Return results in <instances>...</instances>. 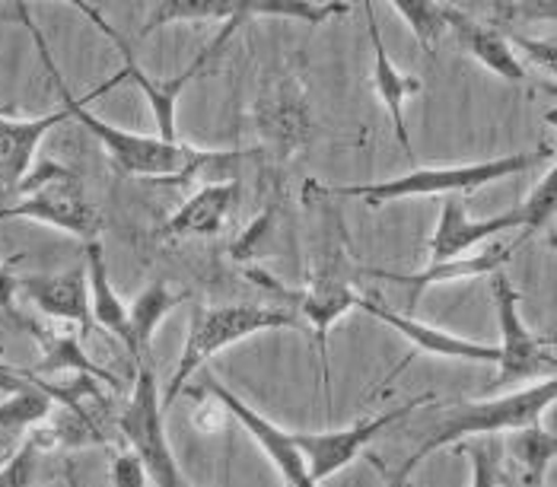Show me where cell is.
Returning <instances> with one entry per match:
<instances>
[{
    "instance_id": "6da1fadb",
    "label": "cell",
    "mask_w": 557,
    "mask_h": 487,
    "mask_svg": "<svg viewBox=\"0 0 557 487\" xmlns=\"http://www.w3.org/2000/svg\"><path fill=\"white\" fill-rule=\"evenodd\" d=\"M13 3H16V16H20V23L29 29L33 42H36V48H39V58H42V64H45V71H48V77H51V84H54L58 92H61V102H64L67 115H71L74 122H81V128L92 134V137L109 150L112 163H115L125 176L153 178V182H160V185H185V182L198 178V166H201L205 150L185 147V143H178V140H163L160 134L125 132V128H115V125L102 122L99 115H92L86 105H89L96 96L109 92V89L99 87L96 92H89V96H81V99H77V96L71 92V87H67V80H64L61 67L54 64L51 48H48V42H45V33L39 29V23L33 20V13H29L26 0H13Z\"/></svg>"
},
{
    "instance_id": "7a4b0ae2",
    "label": "cell",
    "mask_w": 557,
    "mask_h": 487,
    "mask_svg": "<svg viewBox=\"0 0 557 487\" xmlns=\"http://www.w3.org/2000/svg\"><path fill=\"white\" fill-rule=\"evenodd\" d=\"M249 277L264 280L274 294H281L290 303V310L297 312L302 322L312 325L315 341H319V354H322V363H325L332 325L342 319L344 312L357 310V303H360V290H357L360 267L350 262V252L344 246L338 221H335V226H332V217L322 221V233H319V242H315L312 277H309L302 294H290V290L277 287V280L261 274V271H249Z\"/></svg>"
},
{
    "instance_id": "3957f363",
    "label": "cell",
    "mask_w": 557,
    "mask_h": 487,
    "mask_svg": "<svg viewBox=\"0 0 557 487\" xmlns=\"http://www.w3.org/2000/svg\"><path fill=\"white\" fill-rule=\"evenodd\" d=\"M557 399V379L548 376L545 383H535V386H525V389H516L507 392L500 399L487 401H466V404H456L449 408V414L443 417V424L436 427V434L424 440V446L401 462V469L395 472V485H401L428 455H433L436 449H446V446H456L459 440H469V437H494V434H510L516 427H529V424H542V414L555 404Z\"/></svg>"
},
{
    "instance_id": "277c9868",
    "label": "cell",
    "mask_w": 557,
    "mask_h": 487,
    "mask_svg": "<svg viewBox=\"0 0 557 487\" xmlns=\"http://www.w3.org/2000/svg\"><path fill=\"white\" fill-rule=\"evenodd\" d=\"M555 147L542 143L535 150L513 153V157H494L484 163H466V166H443V170H411L405 176L386 178V182H367V185H332L319 188L325 198H363V201H398L414 195H462L484 185H494L500 178L519 176L545 160H552Z\"/></svg>"
},
{
    "instance_id": "5b68a950",
    "label": "cell",
    "mask_w": 557,
    "mask_h": 487,
    "mask_svg": "<svg viewBox=\"0 0 557 487\" xmlns=\"http://www.w3.org/2000/svg\"><path fill=\"white\" fill-rule=\"evenodd\" d=\"M302 322L290 307H252V303H239V307H198L191 312V328H188V341L185 351L178 357V366L172 373L163 408L175 401V396L185 389V383L191 376H198L201 366H208V360L230 348L239 345L243 338L258 335V332H271V328H302Z\"/></svg>"
},
{
    "instance_id": "8992f818",
    "label": "cell",
    "mask_w": 557,
    "mask_h": 487,
    "mask_svg": "<svg viewBox=\"0 0 557 487\" xmlns=\"http://www.w3.org/2000/svg\"><path fill=\"white\" fill-rule=\"evenodd\" d=\"M16 188L23 191V198L13 208H0V221L23 217V221L45 223V226L64 229L71 236H81L84 242L99 239L102 214L86 198L84 182L77 173H71L58 163H45L42 170L23 178Z\"/></svg>"
},
{
    "instance_id": "52a82bcc",
    "label": "cell",
    "mask_w": 557,
    "mask_h": 487,
    "mask_svg": "<svg viewBox=\"0 0 557 487\" xmlns=\"http://www.w3.org/2000/svg\"><path fill=\"white\" fill-rule=\"evenodd\" d=\"M119 427L125 434L131 449L140 455L150 482L160 487H182L185 478L178 472V462L172 455V446L166 440V427H163V396L157 386V373L150 366V357H137V379H134V392L128 404L119 417Z\"/></svg>"
},
{
    "instance_id": "ba28073f",
    "label": "cell",
    "mask_w": 557,
    "mask_h": 487,
    "mask_svg": "<svg viewBox=\"0 0 557 487\" xmlns=\"http://www.w3.org/2000/svg\"><path fill=\"white\" fill-rule=\"evenodd\" d=\"M494 307H497V325H500V345H497V389L519 386L525 379L555 376V351L552 338L532 335L529 325L519 315V294L504 274H494Z\"/></svg>"
},
{
    "instance_id": "9c48e42d",
    "label": "cell",
    "mask_w": 557,
    "mask_h": 487,
    "mask_svg": "<svg viewBox=\"0 0 557 487\" xmlns=\"http://www.w3.org/2000/svg\"><path fill=\"white\" fill-rule=\"evenodd\" d=\"M256 128L261 150L274 166L287 163L309 137V99L300 77L274 71L264 77L256 99Z\"/></svg>"
},
{
    "instance_id": "30bf717a",
    "label": "cell",
    "mask_w": 557,
    "mask_h": 487,
    "mask_svg": "<svg viewBox=\"0 0 557 487\" xmlns=\"http://www.w3.org/2000/svg\"><path fill=\"white\" fill-rule=\"evenodd\" d=\"M424 399L411 401L408 408H392L383 414L363 417L350 427L342 430H325V434H294V440L300 446L302 459H306V472H309V485H319L332 475H338L342 469H347L367 446L373 444L388 424L408 417Z\"/></svg>"
},
{
    "instance_id": "8fae6325",
    "label": "cell",
    "mask_w": 557,
    "mask_h": 487,
    "mask_svg": "<svg viewBox=\"0 0 557 487\" xmlns=\"http://www.w3.org/2000/svg\"><path fill=\"white\" fill-rule=\"evenodd\" d=\"M198 373H201V386H208V392L226 408V414H233V417L249 430V437L264 449V455L274 462V469L281 472V478L294 487H309L306 459H302L300 446L294 440V434H290V430H281L277 424H271L268 417H261L252 404H246L236 392H230L208 366H201Z\"/></svg>"
},
{
    "instance_id": "7c38bea8",
    "label": "cell",
    "mask_w": 557,
    "mask_h": 487,
    "mask_svg": "<svg viewBox=\"0 0 557 487\" xmlns=\"http://www.w3.org/2000/svg\"><path fill=\"white\" fill-rule=\"evenodd\" d=\"M357 310L380 319L383 325L395 328L405 341H411L418 351L433 357H443V360H466V363H497V345H481L472 338H462V335H453V332H443V328H433L428 322H418L411 315H401V312H392L386 303L380 300H370V297H360Z\"/></svg>"
},
{
    "instance_id": "4fadbf2b",
    "label": "cell",
    "mask_w": 557,
    "mask_h": 487,
    "mask_svg": "<svg viewBox=\"0 0 557 487\" xmlns=\"http://www.w3.org/2000/svg\"><path fill=\"white\" fill-rule=\"evenodd\" d=\"M16 294H23L36 310L58 319V322H71L86 335L92 328L89 319V280H86V267H71L61 274H29V277H16Z\"/></svg>"
},
{
    "instance_id": "5bb4252c",
    "label": "cell",
    "mask_w": 557,
    "mask_h": 487,
    "mask_svg": "<svg viewBox=\"0 0 557 487\" xmlns=\"http://www.w3.org/2000/svg\"><path fill=\"white\" fill-rule=\"evenodd\" d=\"M510 229H525V217H522L519 208H513L510 214L472 221L466 204L456 195H446V201L440 208V223H436L433 239H430V262L466 255V252H472L478 242H484L487 236L510 233Z\"/></svg>"
},
{
    "instance_id": "9a60e30c",
    "label": "cell",
    "mask_w": 557,
    "mask_h": 487,
    "mask_svg": "<svg viewBox=\"0 0 557 487\" xmlns=\"http://www.w3.org/2000/svg\"><path fill=\"white\" fill-rule=\"evenodd\" d=\"M446 36H453L466 54H472L478 64H484L500 80L525 84V67H522L510 39L497 26H487V23L474 20L462 10L446 7Z\"/></svg>"
},
{
    "instance_id": "2e32d148",
    "label": "cell",
    "mask_w": 557,
    "mask_h": 487,
    "mask_svg": "<svg viewBox=\"0 0 557 487\" xmlns=\"http://www.w3.org/2000/svg\"><path fill=\"white\" fill-rule=\"evenodd\" d=\"M522 239H516L510 246H491L484 249L481 255H456V259H443V262H430L424 271L418 274H392V271H363L370 277H380V280H395V284H405L408 287V307H418L424 290L436 287V284H453V280H469V277H481V274H491L504 262L513 259V252L519 249Z\"/></svg>"
},
{
    "instance_id": "e0dca14e",
    "label": "cell",
    "mask_w": 557,
    "mask_h": 487,
    "mask_svg": "<svg viewBox=\"0 0 557 487\" xmlns=\"http://www.w3.org/2000/svg\"><path fill=\"white\" fill-rule=\"evenodd\" d=\"M363 3V16H367V29H370V45H373V84H376V96L380 102L386 105L388 118H392V128L395 137L401 143V150L408 157H414V143L408 137V122H405V102L421 92V80L418 77H408L401 74L392 61H388L386 45L380 36V23H376V10H373V0H360Z\"/></svg>"
},
{
    "instance_id": "ac0fdd59",
    "label": "cell",
    "mask_w": 557,
    "mask_h": 487,
    "mask_svg": "<svg viewBox=\"0 0 557 487\" xmlns=\"http://www.w3.org/2000/svg\"><path fill=\"white\" fill-rule=\"evenodd\" d=\"M239 204V178L233 182H211L201 191H195L175 214H172L163 233L166 236H216L233 208Z\"/></svg>"
},
{
    "instance_id": "d6986e66",
    "label": "cell",
    "mask_w": 557,
    "mask_h": 487,
    "mask_svg": "<svg viewBox=\"0 0 557 487\" xmlns=\"http://www.w3.org/2000/svg\"><path fill=\"white\" fill-rule=\"evenodd\" d=\"M86 255V280H89V319L92 325L119 335L125 341V348L131 351V357L137 360L140 357V348L131 335V322H128V307L122 303V297L115 294L112 280H109V267H106V252H102V242L99 239H86L84 246Z\"/></svg>"
},
{
    "instance_id": "ffe728a7",
    "label": "cell",
    "mask_w": 557,
    "mask_h": 487,
    "mask_svg": "<svg viewBox=\"0 0 557 487\" xmlns=\"http://www.w3.org/2000/svg\"><path fill=\"white\" fill-rule=\"evenodd\" d=\"M67 118H71L67 109L42 115V118H7V115H0V176L7 182V188H16L26 178L29 166H33V157L39 150V140Z\"/></svg>"
},
{
    "instance_id": "44dd1931",
    "label": "cell",
    "mask_w": 557,
    "mask_h": 487,
    "mask_svg": "<svg viewBox=\"0 0 557 487\" xmlns=\"http://www.w3.org/2000/svg\"><path fill=\"white\" fill-rule=\"evenodd\" d=\"M201 71L191 64L185 74H178V77H172V80H153V77H147L144 71H140V64L131 58L125 61V67L109 80V87H119L125 77H128L131 84H137V89L144 92V99L150 102V112H153V122H157V128H160V137L163 140H178V134H175V109H178V96H182V89L188 87V80H195Z\"/></svg>"
},
{
    "instance_id": "7402d4cb",
    "label": "cell",
    "mask_w": 557,
    "mask_h": 487,
    "mask_svg": "<svg viewBox=\"0 0 557 487\" xmlns=\"http://www.w3.org/2000/svg\"><path fill=\"white\" fill-rule=\"evenodd\" d=\"M20 325L23 328H29L33 335H36V341H39V348H42V360H39V373H58V370H71V373H81V376H92V379H99V383H109V386H119V379L106 370V366H99V363H92L86 351L81 348V341H77V335H64V332H51V328H45L39 322H33V319H20Z\"/></svg>"
},
{
    "instance_id": "603a6c76",
    "label": "cell",
    "mask_w": 557,
    "mask_h": 487,
    "mask_svg": "<svg viewBox=\"0 0 557 487\" xmlns=\"http://www.w3.org/2000/svg\"><path fill=\"white\" fill-rule=\"evenodd\" d=\"M513 437L504 444L507 452V465H510V478L519 485H542L548 465L557 455V437L542 430L539 424L529 427H516L510 430Z\"/></svg>"
},
{
    "instance_id": "cb8c5ba5",
    "label": "cell",
    "mask_w": 557,
    "mask_h": 487,
    "mask_svg": "<svg viewBox=\"0 0 557 487\" xmlns=\"http://www.w3.org/2000/svg\"><path fill=\"white\" fill-rule=\"evenodd\" d=\"M54 408V389L42 383H26L23 389H13L10 399L0 404V437L13 440L26 430H33Z\"/></svg>"
},
{
    "instance_id": "d4e9b609",
    "label": "cell",
    "mask_w": 557,
    "mask_h": 487,
    "mask_svg": "<svg viewBox=\"0 0 557 487\" xmlns=\"http://www.w3.org/2000/svg\"><path fill=\"white\" fill-rule=\"evenodd\" d=\"M185 303V294H172L166 280H153L134 303L128 307V322L131 335L140 348V354H147L150 341H153V332L163 325V319L172 310H178Z\"/></svg>"
},
{
    "instance_id": "484cf974",
    "label": "cell",
    "mask_w": 557,
    "mask_h": 487,
    "mask_svg": "<svg viewBox=\"0 0 557 487\" xmlns=\"http://www.w3.org/2000/svg\"><path fill=\"white\" fill-rule=\"evenodd\" d=\"M388 3L398 10V16L408 23V29L414 33L424 51L433 54L446 39V3L436 0H388Z\"/></svg>"
},
{
    "instance_id": "4316f807",
    "label": "cell",
    "mask_w": 557,
    "mask_h": 487,
    "mask_svg": "<svg viewBox=\"0 0 557 487\" xmlns=\"http://www.w3.org/2000/svg\"><path fill=\"white\" fill-rule=\"evenodd\" d=\"M456 446L472 459L474 487L513 485V478H510V465H507V452H504V444H500V440H474V444L459 440Z\"/></svg>"
},
{
    "instance_id": "83f0119b",
    "label": "cell",
    "mask_w": 557,
    "mask_h": 487,
    "mask_svg": "<svg viewBox=\"0 0 557 487\" xmlns=\"http://www.w3.org/2000/svg\"><path fill=\"white\" fill-rule=\"evenodd\" d=\"M555 182L557 176L555 170H552L548 176L535 185V191L519 204V211L525 217V233H539L545 223L552 221V214H555Z\"/></svg>"
},
{
    "instance_id": "f1b7e54d",
    "label": "cell",
    "mask_w": 557,
    "mask_h": 487,
    "mask_svg": "<svg viewBox=\"0 0 557 487\" xmlns=\"http://www.w3.org/2000/svg\"><path fill=\"white\" fill-rule=\"evenodd\" d=\"M42 446V434H33L10 459H3L0 462V485H29L33 482V469H36V452Z\"/></svg>"
},
{
    "instance_id": "f546056e",
    "label": "cell",
    "mask_w": 557,
    "mask_h": 487,
    "mask_svg": "<svg viewBox=\"0 0 557 487\" xmlns=\"http://www.w3.org/2000/svg\"><path fill=\"white\" fill-rule=\"evenodd\" d=\"M64 3H71L74 10H81L86 20H89V23H92V26H96V29H99V33H102L109 42L115 45L119 51H122V58H125V61H131V58H134V54H131V42L125 39V36H122V33H119V29H115V26H112V23H109V20H106V16H102V10H96L89 0H64Z\"/></svg>"
},
{
    "instance_id": "4dcf8cb0",
    "label": "cell",
    "mask_w": 557,
    "mask_h": 487,
    "mask_svg": "<svg viewBox=\"0 0 557 487\" xmlns=\"http://www.w3.org/2000/svg\"><path fill=\"white\" fill-rule=\"evenodd\" d=\"M109 482L119 487H140V485H150V475H147V469H144L140 455L131 449V452L119 455V459L112 462V475H109Z\"/></svg>"
},
{
    "instance_id": "1f68e13d",
    "label": "cell",
    "mask_w": 557,
    "mask_h": 487,
    "mask_svg": "<svg viewBox=\"0 0 557 487\" xmlns=\"http://www.w3.org/2000/svg\"><path fill=\"white\" fill-rule=\"evenodd\" d=\"M557 0H516L510 7V16L513 20H529V23H539V20H555Z\"/></svg>"
},
{
    "instance_id": "d6a6232c",
    "label": "cell",
    "mask_w": 557,
    "mask_h": 487,
    "mask_svg": "<svg viewBox=\"0 0 557 487\" xmlns=\"http://www.w3.org/2000/svg\"><path fill=\"white\" fill-rule=\"evenodd\" d=\"M0 310L7 312L10 319H23L20 312H16V277H13V271L0 262Z\"/></svg>"
},
{
    "instance_id": "836d02e7",
    "label": "cell",
    "mask_w": 557,
    "mask_h": 487,
    "mask_svg": "<svg viewBox=\"0 0 557 487\" xmlns=\"http://www.w3.org/2000/svg\"><path fill=\"white\" fill-rule=\"evenodd\" d=\"M516 45L525 48V51L532 54L535 64H545L548 71H555V42H552V39H548V42H532V39H522V36H519Z\"/></svg>"
},
{
    "instance_id": "e575fe53",
    "label": "cell",
    "mask_w": 557,
    "mask_h": 487,
    "mask_svg": "<svg viewBox=\"0 0 557 487\" xmlns=\"http://www.w3.org/2000/svg\"><path fill=\"white\" fill-rule=\"evenodd\" d=\"M29 383V376H23V373H16L13 366H7L3 360H0V389H7V392H13V389H23Z\"/></svg>"
},
{
    "instance_id": "d590c367",
    "label": "cell",
    "mask_w": 557,
    "mask_h": 487,
    "mask_svg": "<svg viewBox=\"0 0 557 487\" xmlns=\"http://www.w3.org/2000/svg\"><path fill=\"white\" fill-rule=\"evenodd\" d=\"M0 462H3V459H0Z\"/></svg>"
}]
</instances>
